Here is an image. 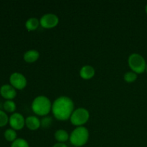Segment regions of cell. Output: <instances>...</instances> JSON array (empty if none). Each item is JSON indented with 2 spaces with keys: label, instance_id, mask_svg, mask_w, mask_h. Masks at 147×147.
Here are the masks:
<instances>
[{
  "label": "cell",
  "instance_id": "9c48e42d",
  "mask_svg": "<svg viewBox=\"0 0 147 147\" xmlns=\"http://www.w3.org/2000/svg\"><path fill=\"white\" fill-rule=\"evenodd\" d=\"M0 94L7 100H12L17 96V91L12 86L5 84L0 88Z\"/></svg>",
  "mask_w": 147,
  "mask_h": 147
},
{
  "label": "cell",
  "instance_id": "30bf717a",
  "mask_svg": "<svg viewBox=\"0 0 147 147\" xmlns=\"http://www.w3.org/2000/svg\"><path fill=\"white\" fill-rule=\"evenodd\" d=\"M25 125L30 130L34 131L41 126V121L37 116H30L26 118Z\"/></svg>",
  "mask_w": 147,
  "mask_h": 147
},
{
  "label": "cell",
  "instance_id": "52a82bcc",
  "mask_svg": "<svg viewBox=\"0 0 147 147\" xmlns=\"http://www.w3.org/2000/svg\"><path fill=\"white\" fill-rule=\"evenodd\" d=\"M40 25L45 29H51L56 27L59 23V18L56 14L47 13L44 14L40 20Z\"/></svg>",
  "mask_w": 147,
  "mask_h": 147
},
{
  "label": "cell",
  "instance_id": "5b68a950",
  "mask_svg": "<svg viewBox=\"0 0 147 147\" xmlns=\"http://www.w3.org/2000/svg\"><path fill=\"white\" fill-rule=\"evenodd\" d=\"M90 118L89 111L85 108H78L74 110L70 118V122L74 126H83L86 123Z\"/></svg>",
  "mask_w": 147,
  "mask_h": 147
},
{
  "label": "cell",
  "instance_id": "ffe728a7",
  "mask_svg": "<svg viewBox=\"0 0 147 147\" xmlns=\"http://www.w3.org/2000/svg\"><path fill=\"white\" fill-rule=\"evenodd\" d=\"M41 121V126L43 128H48L50 126V124L52 123L53 121V119L50 116H45L42 119V120H40Z\"/></svg>",
  "mask_w": 147,
  "mask_h": 147
},
{
  "label": "cell",
  "instance_id": "3957f363",
  "mask_svg": "<svg viewBox=\"0 0 147 147\" xmlns=\"http://www.w3.org/2000/svg\"><path fill=\"white\" fill-rule=\"evenodd\" d=\"M89 139V131L84 126H78L70 135V144L75 147L84 146Z\"/></svg>",
  "mask_w": 147,
  "mask_h": 147
},
{
  "label": "cell",
  "instance_id": "8992f818",
  "mask_svg": "<svg viewBox=\"0 0 147 147\" xmlns=\"http://www.w3.org/2000/svg\"><path fill=\"white\" fill-rule=\"evenodd\" d=\"M10 85L15 89L22 90L27 86V81L25 76L20 73H13L9 77Z\"/></svg>",
  "mask_w": 147,
  "mask_h": 147
},
{
  "label": "cell",
  "instance_id": "2e32d148",
  "mask_svg": "<svg viewBox=\"0 0 147 147\" xmlns=\"http://www.w3.org/2000/svg\"><path fill=\"white\" fill-rule=\"evenodd\" d=\"M3 107H4V109L7 112L13 113V112L15 111L17 106H16L15 103L12 100H7L4 103Z\"/></svg>",
  "mask_w": 147,
  "mask_h": 147
},
{
  "label": "cell",
  "instance_id": "603a6c76",
  "mask_svg": "<svg viewBox=\"0 0 147 147\" xmlns=\"http://www.w3.org/2000/svg\"><path fill=\"white\" fill-rule=\"evenodd\" d=\"M146 72L147 73V63H146Z\"/></svg>",
  "mask_w": 147,
  "mask_h": 147
},
{
  "label": "cell",
  "instance_id": "6da1fadb",
  "mask_svg": "<svg viewBox=\"0 0 147 147\" xmlns=\"http://www.w3.org/2000/svg\"><path fill=\"white\" fill-rule=\"evenodd\" d=\"M74 111V103L67 96H60L55 100L52 104V112L56 119L66 121Z\"/></svg>",
  "mask_w": 147,
  "mask_h": 147
},
{
  "label": "cell",
  "instance_id": "7c38bea8",
  "mask_svg": "<svg viewBox=\"0 0 147 147\" xmlns=\"http://www.w3.org/2000/svg\"><path fill=\"white\" fill-rule=\"evenodd\" d=\"M39 57H40V53L36 50H27L24 54V61L28 63H34L38 60Z\"/></svg>",
  "mask_w": 147,
  "mask_h": 147
},
{
  "label": "cell",
  "instance_id": "ba28073f",
  "mask_svg": "<svg viewBox=\"0 0 147 147\" xmlns=\"http://www.w3.org/2000/svg\"><path fill=\"white\" fill-rule=\"evenodd\" d=\"M9 123L14 130H21L25 125V119L20 113H14L9 119Z\"/></svg>",
  "mask_w": 147,
  "mask_h": 147
},
{
  "label": "cell",
  "instance_id": "5bb4252c",
  "mask_svg": "<svg viewBox=\"0 0 147 147\" xmlns=\"http://www.w3.org/2000/svg\"><path fill=\"white\" fill-rule=\"evenodd\" d=\"M40 24V20L36 17H30L26 21L25 27L28 31H34L38 28Z\"/></svg>",
  "mask_w": 147,
  "mask_h": 147
},
{
  "label": "cell",
  "instance_id": "8fae6325",
  "mask_svg": "<svg viewBox=\"0 0 147 147\" xmlns=\"http://www.w3.org/2000/svg\"><path fill=\"white\" fill-rule=\"evenodd\" d=\"M95 69L91 65H84L81 67L80 70V76L84 80H89L91 79L95 76Z\"/></svg>",
  "mask_w": 147,
  "mask_h": 147
},
{
  "label": "cell",
  "instance_id": "ac0fdd59",
  "mask_svg": "<svg viewBox=\"0 0 147 147\" xmlns=\"http://www.w3.org/2000/svg\"><path fill=\"white\" fill-rule=\"evenodd\" d=\"M11 147H30V145L25 139L19 138L11 143Z\"/></svg>",
  "mask_w": 147,
  "mask_h": 147
},
{
  "label": "cell",
  "instance_id": "9a60e30c",
  "mask_svg": "<svg viewBox=\"0 0 147 147\" xmlns=\"http://www.w3.org/2000/svg\"><path fill=\"white\" fill-rule=\"evenodd\" d=\"M17 133H16L15 130H14L13 129H8L4 132V138L8 142H14L17 139Z\"/></svg>",
  "mask_w": 147,
  "mask_h": 147
},
{
  "label": "cell",
  "instance_id": "277c9868",
  "mask_svg": "<svg viewBox=\"0 0 147 147\" xmlns=\"http://www.w3.org/2000/svg\"><path fill=\"white\" fill-rule=\"evenodd\" d=\"M128 63L131 71L136 74H141L146 71V62L144 57L139 53H133L128 59Z\"/></svg>",
  "mask_w": 147,
  "mask_h": 147
},
{
  "label": "cell",
  "instance_id": "7402d4cb",
  "mask_svg": "<svg viewBox=\"0 0 147 147\" xmlns=\"http://www.w3.org/2000/svg\"><path fill=\"white\" fill-rule=\"evenodd\" d=\"M145 11H146V14H147V4H146V7H145Z\"/></svg>",
  "mask_w": 147,
  "mask_h": 147
},
{
  "label": "cell",
  "instance_id": "4fadbf2b",
  "mask_svg": "<svg viewBox=\"0 0 147 147\" xmlns=\"http://www.w3.org/2000/svg\"><path fill=\"white\" fill-rule=\"evenodd\" d=\"M55 138L58 142V143H65L70 139V135L67 131L64 129H59L55 133Z\"/></svg>",
  "mask_w": 147,
  "mask_h": 147
},
{
  "label": "cell",
  "instance_id": "d6986e66",
  "mask_svg": "<svg viewBox=\"0 0 147 147\" xmlns=\"http://www.w3.org/2000/svg\"><path fill=\"white\" fill-rule=\"evenodd\" d=\"M9 118L7 113L3 111L0 110V127L5 126L9 122Z\"/></svg>",
  "mask_w": 147,
  "mask_h": 147
},
{
  "label": "cell",
  "instance_id": "e0dca14e",
  "mask_svg": "<svg viewBox=\"0 0 147 147\" xmlns=\"http://www.w3.org/2000/svg\"><path fill=\"white\" fill-rule=\"evenodd\" d=\"M138 76L136 73L133 71L126 72L123 76V79L127 83H134L137 79Z\"/></svg>",
  "mask_w": 147,
  "mask_h": 147
},
{
  "label": "cell",
  "instance_id": "44dd1931",
  "mask_svg": "<svg viewBox=\"0 0 147 147\" xmlns=\"http://www.w3.org/2000/svg\"><path fill=\"white\" fill-rule=\"evenodd\" d=\"M53 147H67V146L65 143H58L57 142V144L53 145Z\"/></svg>",
  "mask_w": 147,
  "mask_h": 147
},
{
  "label": "cell",
  "instance_id": "7a4b0ae2",
  "mask_svg": "<svg viewBox=\"0 0 147 147\" xmlns=\"http://www.w3.org/2000/svg\"><path fill=\"white\" fill-rule=\"evenodd\" d=\"M52 104L50 99L45 96H39L32 103V111L37 116H46L52 111Z\"/></svg>",
  "mask_w": 147,
  "mask_h": 147
}]
</instances>
